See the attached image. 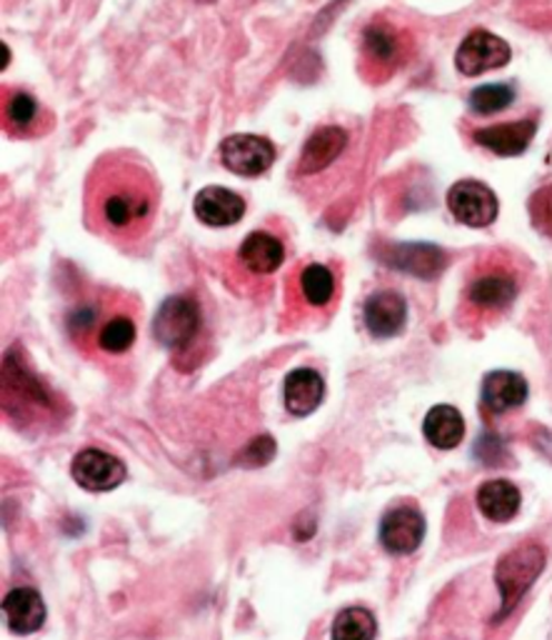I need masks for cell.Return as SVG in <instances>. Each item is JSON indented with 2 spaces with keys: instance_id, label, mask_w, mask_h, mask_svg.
Returning a JSON list of instances; mask_svg holds the SVG:
<instances>
[{
  "instance_id": "cell-1",
  "label": "cell",
  "mask_w": 552,
  "mask_h": 640,
  "mask_svg": "<svg viewBox=\"0 0 552 640\" xmlns=\"http://www.w3.org/2000/svg\"><path fill=\"white\" fill-rule=\"evenodd\" d=\"M158 203L156 173L126 150L100 156L86 178V226L120 248L148 236Z\"/></svg>"
},
{
  "instance_id": "cell-18",
  "label": "cell",
  "mask_w": 552,
  "mask_h": 640,
  "mask_svg": "<svg viewBox=\"0 0 552 640\" xmlns=\"http://www.w3.org/2000/svg\"><path fill=\"white\" fill-rule=\"evenodd\" d=\"M193 210H196L198 220L206 223V226L225 228L235 226V223L245 216V200L228 188L208 186L193 200Z\"/></svg>"
},
{
  "instance_id": "cell-16",
  "label": "cell",
  "mask_w": 552,
  "mask_h": 640,
  "mask_svg": "<svg viewBox=\"0 0 552 640\" xmlns=\"http://www.w3.org/2000/svg\"><path fill=\"white\" fill-rule=\"evenodd\" d=\"M538 124L533 118H520L515 124H503V126H487L473 130V140L477 146L487 148L490 154L513 158L523 156L535 138Z\"/></svg>"
},
{
  "instance_id": "cell-29",
  "label": "cell",
  "mask_w": 552,
  "mask_h": 640,
  "mask_svg": "<svg viewBox=\"0 0 552 640\" xmlns=\"http://www.w3.org/2000/svg\"><path fill=\"white\" fill-rule=\"evenodd\" d=\"M273 453H275V443L273 439H258L255 443L248 445V451H245V455L240 459V463H248V465H265L270 459H273Z\"/></svg>"
},
{
  "instance_id": "cell-4",
  "label": "cell",
  "mask_w": 552,
  "mask_h": 640,
  "mask_svg": "<svg viewBox=\"0 0 552 640\" xmlns=\"http://www.w3.org/2000/svg\"><path fill=\"white\" fill-rule=\"evenodd\" d=\"M548 563V553L543 545L538 543H520L513 551H507L497 561L495 568V585L500 593V611L495 621H503L510 613L515 611L518 603L523 601V595L530 591L543 568Z\"/></svg>"
},
{
  "instance_id": "cell-28",
  "label": "cell",
  "mask_w": 552,
  "mask_h": 640,
  "mask_svg": "<svg viewBox=\"0 0 552 640\" xmlns=\"http://www.w3.org/2000/svg\"><path fill=\"white\" fill-rule=\"evenodd\" d=\"M533 218L540 228L552 236V186L543 188L533 198Z\"/></svg>"
},
{
  "instance_id": "cell-12",
  "label": "cell",
  "mask_w": 552,
  "mask_h": 640,
  "mask_svg": "<svg viewBox=\"0 0 552 640\" xmlns=\"http://www.w3.org/2000/svg\"><path fill=\"white\" fill-rule=\"evenodd\" d=\"M70 475L90 493H108L126 481V465L100 449H83L70 463Z\"/></svg>"
},
{
  "instance_id": "cell-23",
  "label": "cell",
  "mask_w": 552,
  "mask_h": 640,
  "mask_svg": "<svg viewBox=\"0 0 552 640\" xmlns=\"http://www.w3.org/2000/svg\"><path fill=\"white\" fill-rule=\"evenodd\" d=\"M325 398V381L318 371L313 368H295L285 378V408L293 415H310L318 411V405Z\"/></svg>"
},
{
  "instance_id": "cell-14",
  "label": "cell",
  "mask_w": 552,
  "mask_h": 640,
  "mask_svg": "<svg viewBox=\"0 0 552 640\" xmlns=\"http://www.w3.org/2000/svg\"><path fill=\"white\" fill-rule=\"evenodd\" d=\"M383 263L415 278L431 280L447 268V253L433 243H395L385 248Z\"/></svg>"
},
{
  "instance_id": "cell-24",
  "label": "cell",
  "mask_w": 552,
  "mask_h": 640,
  "mask_svg": "<svg viewBox=\"0 0 552 640\" xmlns=\"http://www.w3.org/2000/svg\"><path fill=\"white\" fill-rule=\"evenodd\" d=\"M520 503H523V498H520L518 488L503 479L487 481L477 491V508L493 523L513 521L520 511Z\"/></svg>"
},
{
  "instance_id": "cell-6",
  "label": "cell",
  "mask_w": 552,
  "mask_h": 640,
  "mask_svg": "<svg viewBox=\"0 0 552 640\" xmlns=\"http://www.w3.org/2000/svg\"><path fill=\"white\" fill-rule=\"evenodd\" d=\"M285 303L295 318H305L313 311H325L333 306L337 296L335 273L323 263H305L285 283Z\"/></svg>"
},
{
  "instance_id": "cell-20",
  "label": "cell",
  "mask_w": 552,
  "mask_h": 640,
  "mask_svg": "<svg viewBox=\"0 0 552 640\" xmlns=\"http://www.w3.org/2000/svg\"><path fill=\"white\" fill-rule=\"evenodd\" d=\"M347 148V134L337 126H323L305 140L303 154L298 160V170L303 176H315L331 166L333 160L341 158Z\"/></svg>"
},
{
  "instance_id": "cell-5",
  "label": "cell",
  "mask_w": 552,
  "mask_h": 640,
  "mask_svg": "<svg viewBox=\"0 0 552 640\" xmlns=\"http://www.w3.org/2000/svg\"><path fill=\"white\" fill-rule=\"evenodd\" d=\"M411 56V38L393 20H373L363 30L361 40V60L365 76L373 83L391 78Z\"/></svg>"
},
{
  "instance_id": "cell-10",
  "label": "cell",
  "mask_w": 552,
  "mask_h": 640,
  "mask_svg": "<svg viewBox=\"0 0 552 640\" xmlns=\"http://www.w3.org/2000/svg\"><path fill=\"white\" fill-rule=\"evenodd\" d=\"M3 388H6V415L16 413H30V419L38 415H50V395L40 385L33 375L18 368L16 355H6V371H3Z\"/></svg>"
},
{
  "instance_id": "cell-17",
  "label": "cell",
  "mask_w": 552,
  "mask_h": 640,
  "mask_svg": "<svg viewBox=\"0 0 552 640\" xmlns=\"http://www.w3.org/2000/svg\"><path fill=\"white\" fill-rule=\"evenodd\" d=\"M407 303L395 291H377L365 303V325L375 338H393L405 328Z\"/></svg>"
},
{
  "instance_id": "cell-13",
  "label": "cell",
  "mask_w": 552,
  "mask_h": 640,
  "mask_svg": "<svg viewBox=\"0 0 552 640\" xmlns=\"http://www.w3.org/2000/svg\"><path fill=\"white\" fill-rule=\"evenodd\" d=\"M425 538V518L415 505H397L381 521V543L387 553L407 555L421 548Z\"/></svg>"
},
{
  "instance_id": "cell-27",
  "label": "cell",
  "mask_w": 552,
  "mask_h": 640,
  "mask_svg": "<svg viewBox=\"0 0 552 640\" xmlns=\"http://www.w3.org/2000/svg\"><path fill=\"white\" fill-rule=\"evenodd\" d=\"M515 100V88L513 86H480L470 93V108L480 116H493L513 106Z\"/></svg>"
},
{
  "instance_id": "cell-2",
  "label": "cell",
  "mask_w": 552,
  "mask_h": 640,
  "mask_svg": "<svg viewBox=\"0 0 552 640\" xmlns=\"http://www.w3.org/2000/svg\"><path fill=\"white\" fill-rule=\"evenodd\" d=\"M68 333L80 351L98 361L126 355L136 343L138 325L128 298L118 293H98L68 313Z\"/></svg>"
},
{
  "instance_id": "cell-21",
  "label": "cell",
  "mask_w": 552,
  "mask_h": 640,
  "mask_svg": "<svg viewBox=\"0 0 552 640\" xmlns=\"http://www.w3.org/2000/svg\"><path fill=\"white\" fill-rule=\"evenodd\" d=\"M238 260L253 276H270L285 263V246L268 230H255L238 248Z\"/></svg>"
},
{
  "instance_id": "cell-25",
  "label": "cell",
  "mask_w": 552,
  "mask_h": 640,
  "mask_svg": "<svg viewBox=\"0 0 552 640\" xmlns=\"http://www.w3.org/2000/svg\"><path fill=\"white\" fill-rule=\"evenodd\" d=\"M423 433L427 443L437 451H453L460 445L465 435V421L453 405H435L433 411H427Z\"/></svg>"
},
{
  "instance_id": "cell-15",
  "label": "cell",
  "mask_w": 552,
  "mask_h": 640,
  "mask_svg": "<svg viewBox=\"0 0 552 640\" xmlns=\"http://www.w3.org/2000/svg\"><path fill=\"white\" fill-rule=\"evenodd\" d=\"M3 130L13 138H38L50 130V114L28 90H10L3 100Z\"/></svg>"
},
{
  "instance_id": "cell-7",
  "label": "cell",
  "mask_w": 552,
  "mask_h": 640,
  "mask_svg": "<svg viewBox=\"0 0 552 640\" xmlns=\"http://www.w3.org/2000/svg\"><path fill=\"white\" fill-rule=\"evenodd\" d=\"M203 328V316L198 303L188 296H170L162 301L156 318H152V335L168 351H188L196 343Z\"/></svg>"
},
{
  "instance_id": "cell-19",
  "label": "cell",
  "mask_w": 552,
  "mask_h": 640,
  "mask_svg": "<svg viewBox=\"0 0 552 640\" xmlns=\"http://www.w3.org/2000/svg\"><path fill=\"white\" fill-rule=\"evenodd\" d=\"M3 613L8 628L18 636L36 633L46 623V603L36 588H13L3 598Z\"/></svg>"
},
{
  "instance_id": "cell-9",
  "label": "cell",
  "mask_w": 552,
  "mask_h": 640,
  "mask_svg": "<svg viewBox=\"0 0 552 640\" xmlns=\"http://www.w3.org/2000/svg\"><path fill=\"white\" fill-rule=\"evenodd\" d=\"M447 208L463 226L485 228L497 218V196L480 180H457L447 190Z\"/></svg>"
},
{
  "instance_id": "cell-26",
  "label": "cell",
  "mask_w": 552,
  "mask_h": 640,
  "mask_svg": "<svg viewBox=\"0 0 552 640\" xmlns=\"http://www.w3.org/2000/svg\"><path fill=\"white\" fill-rule=\"evenodd\" d=\"M377 623L375 616L365 608H345L335 616L331 628V640H375Z\"/></svg>"
},
{
  "instance_id": "cell-3",
  "label": "cell",
  "mask_w": 552,
  "mask_h": 640,
  "mask_svg": "<svg viewBox=\"0 0 552 640\" xmlns=\"http://www.w3.org/2000/svg\"><path fill=\"white\" fill-rule=\"evenodd\" d=\"M520 291L513 266L503 256H490L473 270L465 288L467 313L473 323H485L505 313Z\"/></svg>"
},
{
  "instance_id": "cell-8",
  "label": "cell",
  "mask_w": 552,
  "mask_h": 640,
  "mask_svg": "<svg viewBox=\"0 0 552 640\" xmlns=\"http://www.w3.org/2000/svg\"><path fill=\"white\" fill-rule=\"evenodd\" d=\"M513 50L505 43L503 38L490 33V30L475 28L473 33H467L463 43H460L455 53V68L467 78L483 76L487 70H497L510 63Z\"/></svg>"
},
{
  "instance_id": "cell-22",
  "label": "cell",
  "mask_w": 552,
  "mask_h": 640,
  "mask_svg": "<svg viewBox=\"0 0 552 640\" xmlns=\"http://www.w3.org/2000/svg\"><path fill=\"white\" fill-rule=\"evenodd\" d=\"M528 401V381L513 371H493L483 381V403L493 413H510L523 408Z\"/></svg>"
},
{
  "instance_id": "cell-11",
  "label": "cell",
  "mask_w": 552,
  "mask_h": 640,
  "mask_svg": "<svg viewBox=\"0 0 552 640\" xmlns=\"http://www.w3.org/2000/svg\"><path fill=\"white\" fill-rule=\"evenodd\" d=\"M220 160L230 173L245 178H255L268 173L275 163V148L268 138L238 134L228 136L220 144Z\"/></svg>"
}]
</instances>
